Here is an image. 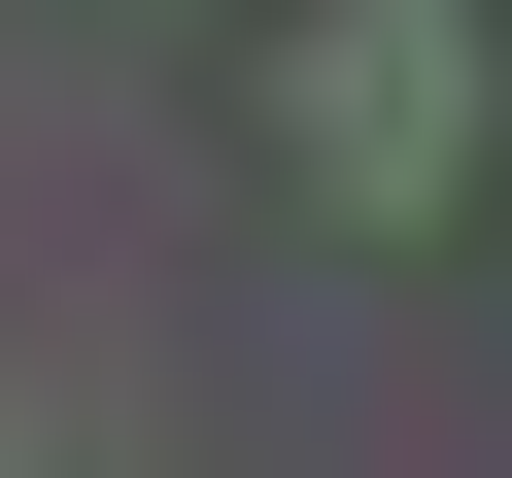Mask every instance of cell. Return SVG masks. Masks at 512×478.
I'll use <instances>...</instances> for the list:
<instances>
[{
	"label": "cell",
	"instance_id": "obj_1",
	"mask_svg": "<svg viewBox=\"0 0 512 478\" xmlns=\"http://www.w3.org/2000/svg\"><path fill=\"white\" fill-rule=\"evenodd\" d=\"M274 137H308V171H342V205L410 239V205L478 171V0H308V69H274Z\"/></svg>",
	"mask_w": 512,
	"mask_h": 478
}]
</instances>
